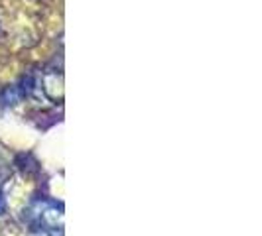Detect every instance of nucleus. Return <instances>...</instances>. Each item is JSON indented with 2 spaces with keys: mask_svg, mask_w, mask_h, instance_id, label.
Listing matches in <instances>:
<instances>
[{
  "mask_svg": "<svg viewBox=\"0 0 262 236\" xmlns=\"http://www.w3.org/2000/svg\"><path fill=\"white\" fill-rule=\"evenodd\" d=\"M26 223L32 230L41 234H61L63 232V207L41 199L34 201L26 209Z\"/></svg>",
  "mask_w": 262,
  "mask_h": 236,
  "instance_id": "f257e3e1",
  "label": "nucleus"
}]
</instances>
